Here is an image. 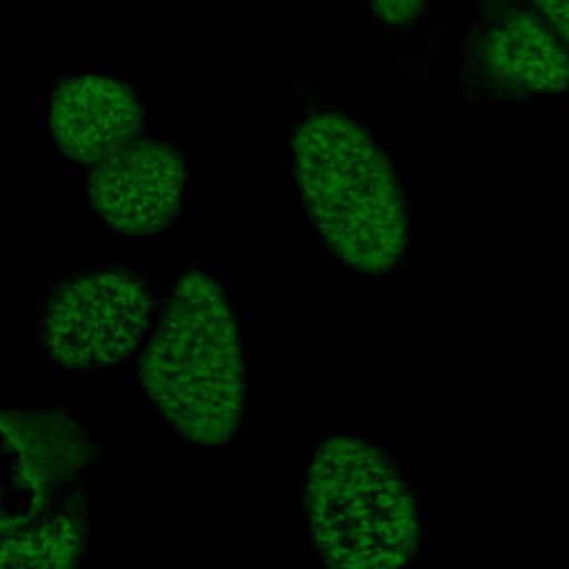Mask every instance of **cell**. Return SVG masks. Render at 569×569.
I'll use <instances>...</instances> for the list:
<instances>
[{
    "label": "cell",
    "mask_w": 569,
    "mask_h": 569,
    "mask_svg": "<svg viewBox=\"0 0 569 569\" xmlns=\"http://www.w3.org/2000/svg\"><path fill=\"white\" fill-rule=\"evenodd\" d=\"M305 111L291 158L309 218L351 269L385 278L407 253L409 211L398 176L365 127L298 76Z\"/></svg>",
    "instance_id": "6da1fadb"
},
{
    "label": "cell",
    "mask_w": 569,
    "mask_h": 569,
    "mask_svg": "<svg viewBox=\"0 0 569 569\" xmlns=\"http://www.w3.org/2000/svg\"><path fill=\"white\" fill-rule=\"evenodd\" d=\"M138 373L151 405L191 445L218 447L238 431L249 402L240 329L202 267H187L169 287Z\"/></svg>",
    "instance_id": "7a4b0ae2"
},
{
    "label": "cell",
    "mask_w": 569,
    "mask_h": 569,
    "mask_svg": "<svg viewBox=\"0 0 569 569\" xmlns=\"http://www.w3.org/2000/svg\"><path fill=\"white\" fill-rule=\"evenodd\" d=\"M305 511L322 560L345 569L409 565L422 542L413 491L391 460L358 436H329L316 449Z\"/></svg>",
    "instance_id": "3957f363"
},
{
    "label": "cell",
    "mask_w": 569,
    "mask_h": 569,
    "mask_svg": "<svg viewBox=\"0 0 569 569\" xmlns=\"http://www.w3.org/2000/svg\"><path fill=\"white\" fill-rule=\"evenodd\" d=\"M456 84L471 109L569 91V53L533 0H476Z\"/></svg>",
    "instance_id": "277c9868"
},
{
    "label": "cell",
    "mask_w": 569,
    "mask_h": 569,
    "mask_svg": "<svg viewBox=\"0 0 569 569\" xmlns=\"http://www.w3.org/2000/svg\"><path fill=\"white\" fill-rule=\"evenodd\" d=\"M153 316V291L136 271L120 264L82 269L44 293L36 340L58 367L96 371L129 356Z\"/></svg>",
    "instance_id": "5b68a950"
},
{
    "label": "cell",
    "mask_w": 569,
    "mask_h": 569,
    "mask_svg": "<svg viewBox=\"0 0 569 569\" xmlns=\"http://www.w3.org/2000/svg\"><path fill=\"white\" fill-rule=\"evenodd\" d=\"M96 456L67 411L0 409V538L44 516Z\"/></svg>",
    "instance_id": "8992f818"
},
{
    "label": "cell",
    "mask_w": 569,
    "mask_h": 569,
    "mask_svg": "<svg viewBox=\"0 0 569 569\" xmlns=\"http://www.w3.org/2000/svg\"><path fill=\"white\" fill-rule=\"evenodd\" d=\"M187 180L184 156L162 140H131L87 176V202L116 231L151 236L176 218Z\"/></svg>",
    "instance_id": "52a82bcc"
},
{
    "label": "cell",
    "mask_w": 569,
    "mask_h": 569,
    "mask_svg": "<svg viewBox=\"0 0 569 569\" xmlns=\"http://www.w3.org/2000/svg\"><path fill=\"white\" fill-rule=\"evenodd\" d=\"M144 104L122 80L98 73L60 78L49 100V133L76 162H98L144 129Z\"/></svg>",
    "instance_id": "ba28073f"
},
{
    "label": "cell",
    "mask_w": 569,
    "mask_h": 569,
    "mask_svg": "<svg viewBox=\"0 0 569 569\" xmlns=\"http://www.w3.org/2000/svg\"><path fill=\"white\" fill-rule=\"evenodd\" d=\"M87 545L89 493L87 485L78 482L44 516L0 538V569L71 567L87 556Z\"/></svg>",
    "instance_id": "9c48e42d"
},
{
    "label": "cell",
    "mask_w": 569,
    "mask_h": 569,
    "mask_svg": "<svg viewBox=\"0 0 569 569\" xmlns=\"http://www.w3.org/2000/svg\"><path fill=\"white\" fill-rule=\"evenodd\" d=\"M373 27L393 42V56L409 87L420 89L438 56L445 27L436 0H365Z\"/></svg>",
    "instance_id": "30bf717a"
},
{
    "label": "cell",
    "mask_w": 569,
    "mask_h": 569,
    "mask_svg": "<svg viewBox=\"0 0 569 569\" xmlns=\"http://www.w3.org/2000/svg\"><path fill=\"white\" fill-rule=\"evenodd\" d=\"M569 53V0H533Z\"/></svg>",
    "instance_id": "8fae6325"
},
{
    "label": "cell",
    "mask_w": 569,
    "mask_h": 569,
    "mask_svg": "<svg viewBox=\"0 0 569 569\" xmlns=\"http://www.w3.org/2000/svg\"><path fill=\"white\" fill-rule=\"evenodd\" d=\"M333 2H336V4H347L349 0H333Z\"/></svg>",
    "instance_id": "7c38bea8"
}]
</instances>
